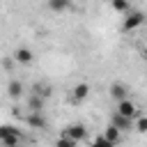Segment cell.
<instances>
[{
    "label": "cell",
    "mask_w": 147,
    "mask_h": 147,
    "mask_svg": "<svg viewBox=\"0 0 147 147\" xmlns=\"http://www.w3.org/2000/svg\"><path fill=\"white\" fill-rule=\"evenodd\" d=\"M136 131L147 133V117H138V122H136Z\"/></svg>",
    "instance_id": "obj_17"
},
{
    "label": "cell",
    "mask_w": 147,
    "mask_h": 147,
    "mask_svg": "<svg viewBox=\"0 0 147 147\" xmlns=\"http://www.w3.org/2000/svg\"><path fill=\"white\" fill-rule=\"evenodd\" d=\"M18 140H21L18 126H14V124H0V142H5V145H18Z\"/></svg>",
    "instance_id": "obj_1"
},
{
    "label": "cell",
    "mask_w": 147,
    "mask_h": 147,
    "mask_svg": "<svg viewBox=\"0 0 147 147\" xmlns=\"http://www.w3.org/2000/svg\"><path fill=\"white\" fill-rule=\"evenodd\" d=\"M14 62H18V64H30L32 60H34V53L30 51V48H25V46H21V48H16L14 51Z\"/></svg>",
    "instance_id": "obj_5"
},
{
    "label": "cell",
    "mask_w": 147,
    "mask_h": 147,
    "mask_svg": "<svg viewBox=\"0 0 147 147\" xmlns=\"http://www.w3.org/2000/svg\"><path fill=\"white\" fill-rule=\"evenodd\" d=\"M44 103H46V96H41L37 92H32L30 99H28V108L30 110H44Z\"/></svg>",
    "instance_id": "obj_11"
},
{
    "label": "cell",
    "mask_w": 147,
    "mask_h": 147,
    "mask_svg": "<svg viewBox=\"0 0 147 147\" xmlns=\"http://www.w3.org/2000/svg\"><path fill=\"white\" fill-rule=\"evenodd\" d=\"M28 126H30V129H46V119H44L41 110H30V115H28Z\"/></svg>",
    "instance_id": "obj_6"
},
{
    "label": "cell",
    "mask_w": 147,
    "mask_h": 147,
    "mask_svg": "<svg viewBox=\"0 0 147 147\" xmlns=\"http://www.w3.org/2000/svg\"><path fill=\"white\" fill-rule=\"evenodd\" d=\"M92 142H94V145H110V142H108V138H106V136H96V138H94V140H92Z\"/></svg>",
    "instance_id": "obj_18"
},
{
    "label": "cell",
    "mask_w": 147,
    "mask_h": 147,
    "mask_svg": "<svg viewBox=\"0 0 147 147\" xmlns=\"http://www.w3.org/2000/svg\"><path fill=\"white\" fill-rule=\"evenodd\" d=\"M110 124H115L119 131H129L131 126H133V122H131V117H124V115H119L117 110H115V115L110 117Z\"/></svg>",
    "instance_id": "obj_9"
},
{
    "label": "cell",
    "mask_w": 147,
    "mask_h": 147,
    "mask_svg": "<svg viewBox=\"0 0 147 147\" xmlns=\"http://www.w3.org/2000/svg\"><path fill=\"white\" fill-rule=\"evenodd\" d=\"M142 23H145V14H142V11H136V9H129V11H126V18H124V23H122V30L131 32V30L140 28Z\"/></svg>",
    "instance_id": "obj_2"
},
{
    "label": "cell",
    "mask_w": 147,
    "mask_h": 147,
    "mask_svg": "<svg viewBox=\"0 0 147 147\" xmlns=\"http://www.w3.org/2000/svg\"><path fill=\"white\" fill-rule=\"evenodd\" d=\"M115 110H117L119 115H124V117H131V119L138 115V108H136L133 101H129V96L122 99V101H117V108H115Z\"/></svg>",
    "instance_id": "obj_3"
},
{
    "label": "cell",
    "mask_w": 147,
    "mask_h": 147,
    "mask_svg": "<svg viewBox=\"0 0 147 147\" xmlns=\"http://www.w3.org/2000/svg\"><path fill=\"white\" fill-rule=\"evenodd\" d=\"M32 92H37V94H41V96H51V85H41V83H34V87H32Z\"/></svg>",
    "instance_id": "obj_15"
},
{
    "label": "cell",
    "mask_w": 147,
    "mask_h": 147,
    "mask_svg": "<svg viewBox=\"0 0 147 147\" xmlns=\"http://www.w3.org/2000/svg\"><path fill=\"white\" fill-rule=\"evenodd\" d=\"M119 133H122V131H119L115 124H108V129H106V133H103V136L108 138V142H110V145H115V142H119Z\"/></svg>",
    "instance_id": "obj_12"
},
{
    "label": "cell",
    "mask_w": 147,
    "mask_h": 147,
    "mask_svg": "<svg viewBox=\"0 0 147 147\" xmlns=\"http://www.w3.org/2000/svg\"><path fill=\"white\" fill-rule=\"evenodd\" d=\"M108 92H110V96H113V99H117V101H122V99H126V96H129V87H126V85H122V83H113Z\"/></svg>",
    "instance_id": "obj_10"
},
{
    "label": "cell",
    "mask_w": 147,
    "mask_h": 147,
    "mask_svg": "<svg viewBox=\"0 0 147 147\" xmlns=\"http://www.w3.org/2000/svg\"><path fill=\"white\" fill-rule=\"evenodd\" d=\"M7 96H9V99H14V101H16V99H21V96H23V83H21V80H16V78H14V80H9V83H7Z\"/></svg>",
    "instance_id": "obj_7"
},
{
    "label": "cell",
    "mask_w": 147,
    "mask_h": 147,
    "mask_svg": "<svg viewBox=\"0 0 147 147\" xmlns=\"http://www.w3.org/2000/svg\"><path fill=\"white\" fill-rule=\"evenodd\" d=\"M48 7L53 11H67L71 7V0H48Z\"/></svg>",
    "instance_id": "obj_13"
},
{
    "label": "cell",
    "mask_w": 147,
    "mask_h": 147,
    "mask_svg": "<svg viewBox=\"0 0 147 147\" xmlns=\"http://www.w3.org/2000/svg\"><path fill=\"white\" fill-rule=\"evenodd\" d=\"M142 57H145V60H147V46H145V51H142Z\"/></svg>",
    "instance_id": "obj_19"
},
{
    "label": "cell",
    "mask_w": 147,
    "mask_h": 147,
    "mask_svg": "<svg viewBox=\"0 0 147 147\" xmlns=\"http://www.w3.org/2000/svg\"><path fill=\"white\" fill-rule=\"evenodd\" d=\"M55 145H57V147H76L78 142H76L74 138H69V136H62V138H60V140H57Z\"/></svg>",
    "instance_id": "obj_16"
},
{
    "label": "cell",
    "mask_w": 147,
    "mask_h": 147,
    "mask_svg": "<svg viewBox=\"0 0 147 147\" xmlns=\"http://www.w3.org/2000/svg\"><path fill=\"white\" fill-rule=\"evenodd\" d=\"M110 7H113L115 11H119V14H126V11L131 9L129 0H110Z\"/></svg>",
    "instance_id": "obj_14"
},
{
    "label": "cell",
    "mask_w": 147,
    "mask_h": 147,
    "mask_svg": "<svg viewBox=\"0 0 147 147\" xmlns=\"http://www.w3.org/2000/svg\"><path fill=\"white\" fill-rule=\"evenodd\" d=\"M64 136H69V138H74L76 142H80V140L87 138V129H85L83 124H69V126L64 129Z\"/></svg>",
    "instance_id": "obj_4"
},
{
    "label": "cell",
    "mask_w": 147,
    "mask_h": 147,
    "mask_svg": "<svg viewBox=\"0 0 147 147\" xmlns=\"http://www.w3.org/2000/svg\"><path fill=\"white\" fill-rule=\"evenodd\" d=\"M87 96H90V85H87V83L74 85V90H71V99H74V101H85Z\"/></svg>",
    "instance_id": "obj_8"
}]
</instances>
